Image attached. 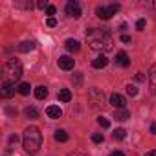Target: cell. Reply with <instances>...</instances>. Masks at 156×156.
<instances>
[{
  "instance_id": "obj_22",
  "label": "cell",
  "mask_w": 156,
  "mask_h": 156,
  "mask_svg": "<svg viewBox=\"0 0 156 156\" xmlns=\"http://www.w3.org/2000/svg\"><path fill=\"white\" fill-rule=\"evenodd\" d=\"M17 90H19V94L28 96V94H30V90H31V87H30V83H20V85L17 87Z\"/></svg>"
},
{
  "instance_id": "obj_30",
  "label": "cell",
  "mask_w": 156,
  "mask_h": 156,
  "mask_svg": "<svg viewBox=\"0 0 156 156\" xmlns=\"http://www.w3.org/2000/svg\"><path fill=\"white\" fill-rule=\"evenodd\" d=\"M134 79H136L138 83H143V81H145V75H143V73L140 72V73H136V77H134Z\"/></svg>"
},
{
  "instance_id": "obj_11",
  "label": "cell",
  "mask_w": 156,
  "mask_h": 156,
  "mask_svg": "<svg viewBox=\"0 0 156 156\" xmlns=\"http://www.w3.org/2000/svg\"><path fill=\"white\" fill-rule=\"evenodd\" d=\"M46 114H48V118H51V119H59V118L62 116V110H61V107H57V105H50V107L46 108Z\"/></svg>"
},
{
  "instance_id": "obj_1",
  "label": "cell",
  "mask_w": 156,
  "mask_h": 156,
  "mask_svg": "<svg viewBox=\"0 0 156 156\" xmlns=\"http://www.w3.org/2000/svg\"><path fill=\"white\" fill-rule=\"evenodd\" d=\"M87 41H88V46L96 51H108L114 46L110 31L105 28H90L87 31Z\"/></svg>"
},
{
  "instance_id": "obj_13",
  "label": "cell",
  "mask_w": 156,
  "mask_h": 156,
  "mask_svg": "<svg viewBox=\"0 0 156 156\" xmlns=\"http://www.w3.org/2000/svg\"><path fill=\"white\" fill-rule=\"evenodd\" d=\"M64 46H66V50L68 51H79V48H81V44H79V41H75V39H68L66 42H64Z\"/></svg>"
},
{
  "instance_id": "obj_6",
  "label": "cell",
  "mask_w": 156,
  "mask_h": 156,
  "mask_svg": "<svg viewBox=\"0 0 156 156\" xmlns=\"http://www.w3.org/2000/svg\"><path fill=\"white\" fill-rule=\"evenodd\" d=\"M15 83L13 81H8V79H4L2 81V85H0V96H2V98H11L13 94H15Z\"/></svg>"
},
{
  "instance_id": "obj_9",
  "label": "cell",
  "mask_w": 156,
  "mask_h": 156,
  "mask_svg": "<svg viewBox=\"0 0 156 156\" xmlns=\"http://www.w3.org/2000/svg\"><path fill=\"white\" fill-rule=\"evenodd\" d=\"M110 105H112V107H116V108H125L127 99H125V96H121V94L114 92V94L110 96Z\"/></svg>"
},
{
  "instance_id": "obj_37",
  "label": "cell",
  "mask_w": 156,
  "mask_h": 156,
  "mask_svg": "<svg viewBox=\"0 0 156 156\" xmlns=\"http://www.w3.org/2000/svg\"><path fill=\"white\" fill-rule=\"evenodd\" d=\"M151 132H152V134H156V123H152V125H151Z\"/></svg>"
},
{
  "instance_id": "obj_26",
  "label": "cell",
  "mask_w": 156,
  "mask_h": 156,
  "mask_svg": "<svg viewBox=\"0 0 156 156\" xmlns=\"http://www.w3.org/2000/svg\"><path fill=\"white\" fill-rule=\"evenodd\" d=\"M92 141H94V143H101V141H103V134L94 132V134H92Z\"/></svg>"
},
{
  "instance_id": "obj_24",
  "label": "cell",
  "mask_w": 156,
  "mask_h": 156,
  "mask_svg": "<svg viewBox=\"0 0 156 156\" xmlns=\"http://www.w3.org/2000/svg\"><path fill=\"white\" fill-rule=\"evenodd\" d=\"M127 94L132 96V98L138 96V87H136V85H127Z\"/></svg>"
},
{
  "instance_id": "obj_8",
  "label": "cell",
  "mask_w": 156,
  "mask_h": 156,
  "mask_svg": "<svg viewBox=\"0 0 156 156\" xmlns=\"http://www.w3.org/2000/svg\"><path fill=\"white\" fill-rule=\"evenodd\" d=\"M73 64H75V61H73L70 55H62V57H59V68H61V70L70 72V70H73Z\"/></svg>"
},
{
  "instance_id": "obj_23",
  "label": "cell",
  "mask_w": 156,
  "mask_h": 156,
  "mask_svg": "<svg viewBox=\"0 0 156 156\" xmlns=\"http://www.w3.org/2000/svg\"><path fill=\"white\" fill-rule=\"evenodd\" d=\"M125 136H127V130L125 129H116L114 130V138L116 140H125Z\"/></svg>"
},
{
  "instance_id": "obj_27",
  "label": "cell",
  "mask_w": 156,
  "mask_h": 156,
  "mask_svg": "<svg viewBox=\"0 0 156 156\" xmlns=\"http://www.w3.org/2000/svg\"><path fill=\"white\" fill-rule=\"evenodd\" d=\"M46 26H48V28H55V26H57V20H55L53 17H50V19L46 20Z\"/></svg>"
},
{
  "instance_id": "obj_34",
  "label": "cell",
  "mask_w": 156,
  "mask_h": 156,
  "mask_svg": "<svg viewBox=\"0 0 156 156\" xmlns=\"http://www.w3.org/2000/svg\"><path fill=\"white\" fill-rule=\"evenodd\" d=\"M110 156H125L121 151H114V152H110Z\"/></svg>"
},
{
  "instance_id": "obj_31",
  "label": "cell",
  "mask_w": 156,
  "mask_h": 156,
  "mask_svg": "<svg viewBox=\"0 0 156 156\" xmlns=\"http://www.w3.org/2000/svg\"><path fill=\"white\" fill-rule=\"evenodd\" d=\"M136 28H138V30H143V28H145V19H140V20L136 22Z\"/></svg>"
},
{
  "instance_id": "obj_21",
  "label": "cell",
  "mask_w": 156,
  "mask_h": 156,
  "mask_svg": "<svg viewBox=\"0 0 156 156\" xmlns=\"http://www.w3.org/2000/svg\"><path fill=\"white\" fill-rule=\"evenodd\" d=\"M15 8H22V9H31L33 4L30 2V0H17L15 2Z\"/></svg>"
},
{
  "instance_id": "obj_35",
  "label": "cell",
  "mask_w": 156,
  "mask_h": 156,
  "mask_svg": "<svg viewBox=\"0 0 156 156\" xmlns=\"http://www.w3.org/2000/svg\"><path fill=\"white\" fill-rule=\"evenodd\" d=\"M145 156H156V149H152V151H149Z\"/></svg>"
},
{
  "instance_id": "obj_20",
  "label": "cell",
  "mask_w": 156,
  "mask_h": 156,
  "mask_svg": "<svg viewBox=\"0 0 156 156\" xmlns=\"http://www.w3.org/2000/svg\"><path fill=\"white\" fill-rule=\"evenodd\" d=\"M26 118H28V119H37V118H39V110H37L35 107H28V108H26Z\"/></svg>"
},
{
  "instance_id": "obj_3",
  "label": "cell",
  "mask_w": 156,
  "mask_h": 156,
  "mask_svg": "<svg viewBox=\"0 0 156 156\" xmlns=\"http://www.w3.org/2000/svg\"><path fill=\"white\" fill-rule=\"evenodd\" d=\"M2 72H4V79L15 83V81H19L20 77H22V64H20L17 59H9V61L4 64Z\"/></svg>"
},
{
  "instance_id": "obj_16",
  "label": "cell",
  "mask_w": 156,
  "mask_h": 156,
  "mask_svg": "<svg viewBox=\"0 0 156 156\" xmlns=\"http://www.w3.org/2000/svg\"><path fill=\"white\" fill-rule=\"evenodd\" d=\"M53 138H55V141L64 143V141H68V132H66V130H62V129H57V130H55V134H53Z\"/></svg>"
},
{
  "instance_id": "obj_12",
  "label": "cell",
  "mask_w": 156,
  "mask_h": 156,
  "mask_svg": "<svg viewBox=\"0 0 156 156\" xmlns=\"http://www.w3.org/2000/svg\"><path fill=\"white\" fill-rule=\"evenodd\" d=\"M107 64H108V59H107L103 53H101V55H98V57L92 61V66H94L96 70H101V68H105Z\"/></svg>"
},
{
  "instance_id": "obj_17",
  "label": "cell",
  "mask_w": 156,
  "mask_h": 156,
  "mask_svg": "<svg viewBox=\"0 0 156 156\" xmlns=\"http://www.w3.org/2000/svg\"><path fill=\"white\" fill-rule=\"evenodd\" d=\"M149 81H151L152 90L156 92V64H152V66L149 68Z\"/></svg>"
},
{
  "instance_id": "obj_2",
  "label": "cell",
  "mask_w": 156,
  "mask_h": 156,
  "mask_svg": "<svg viewBox=\"0 0 156 156\" xmlns=\"http://www.w3.org/2000/svg\"><path fill=\"white\" fill-rule=\"evenodd\" d=\"M41 143H42V134L37 127H28L24 130V136H22V145L28 152L35 154L39 149H41Z\"/></svg>"
},
{
  "instance_id": "obj_10",
  "label": "cell",
  "mask_w": 156,
  "mask_h": 156,
  "mask_svg": "<svg viewBox=\"0 0 156 156\" xmlns=\"http://www.w3.org/2000/svg\"><path fill=\"white\" fill-rule=\"evenodd\" d=\"M116 64H118V66H121V68H127V66L130 64L129 55H127L125 51H118V55H116Z\"/></svg>"
},
{
  "instance_id": "obj_5",
  "label": "cell",
  "mask_w": 156,
  "mask_h": 156,
  "mask_svg": "<svg viewBox=\"0 0 156 156\" xmlns=\"http://www.w3.org/2000/svg\"><path fill=\"white\" fill-rule=\"evenodd\" d=\"M118 11H119V4H110L108 8H105V6L96 8V15H98L99 19H103V20L112 19V15H116Z\"/></svg>"
},
{
  "instance_id": "obj_29",
  "label": "cell",
  "mask_w": 156,
  "mask_h": 156,
  "mask_svg": "<svg viewBox=\"0 0 156 156\" xmlns=\"http://www.w3.org/2000/svg\"><path fill=\"white\" fill-rule=\"evenodd\" d=\"M55 11H57V9H55V6H48V8H46V15H50V17H51V15H55Z\"/></svg>"
},
{
  "instance_id": "obj_25",
  "label": "cell",
  "mask_w": 156,
  "mask_h": 156,
  "mask_svg": "<svg viewBox=\"0 0 156 156\" xmlns=\"http://www.w3.org/2000/svg\"><path fill=\"white\" fill-rule=\"evenodd\" d=\"M98 123H99L103 129H108V127H110V121H108L107 118H103V116H101V118H98Z\"/></svg>"
},
{
  "instance_id": "obj_19",
  "label": "cell",
  "mask_w": 156,
  "mask_h": 156,
  "mask_svg": "<svg viewBox=\"0 0 156 156\" xmlns=\"http://www.w3.org/2000/svg\"><path fill=\"white\" fill-rule=\"evenodd\" d=\"M46 96H48V88L46 87H37L35 88V98L37 99H44Z\"/></svg>"
},
{
  "instance_id": "obj_33",
  "label": "cell",
  "mask_w": 156,
  "mask_h": 156,
  "mask_svg": "<svg viewBox=\"0 0 156 156\" xmlns=\"http://www.w3.org/2000/svg\"><path fill=\"white\" fill-rule=\"evenodd\" d=\"M17 141H19V136L17 134H11L9 136V143H17Z\"/></svg>"
},
{
  "instance_id": "obj_15",
  "label": "cell",
  "mask_w": 156,
  "mask_h": 156,
  "mask_svg": "<svg viewBox=\"0 0 156 156\" xmlns=\"http://www.w3.org/2000/svg\"><path fill=\"white\" fill-rule=\"evenodd\" d=\"M129 116H130V114H129V110H127V108H118V110L114 112V118H116L118 121H127V119H129Z\"/></svg>"
},
{
  "instance_id": "obj_36",
  "label": "cell",
  "mask_w": 156,
  "mask_h": 156,
  "mask_svg": "<svg viewBox=\"0 0 156 156\" xmlns=\"http://www.w3.org/2000/svg\"><path fill=\"white\" fill-rule=\"evenodd\" d=\"M68 156H87V154H83V152H72V154H68Z\"/></svg>"
},
{
  "instance_id": "obj_14",
  "label": "cell",
  "mask_w": 156,
  "mask_h": 156,
  "mask_svg": "<svg viewBox=\"0 0 156 156\" xmlns=\"http://www.w3.org/2000/svg\"><path fill=\"white\" fill-rule=\"evenodd\" d=\"M57 99H59L61 103H68V101L72 99V92H70L68 88H61L59 94H57Z\"/></svg>"
},
{
  "instance_id": "obj_28",
  "label": "cell",
  "mask_w": 156,
  "mask_h": 156,
  "mask_svg": "<svg viewBox=\"0 0 156 156\" xmlns=\"http://www.w3.org/2000/svg\"><path fill=\"white\" fill-rule=\"evenodd\" d=\"M37 8H39V9H46V8H48V2H46V0H39V2H37Z\"/></svg>"
},
{
  "instance_id": "obj_32",
  "label": "cell",
  "mask_w": 156,
  "mask_h": 156,
  "mask_svg": "<svg viewBox=\"0 0 156 156\" xmlns=\"http://www.w3.org/2000/svg\"><path fill=\"white\" fill-rule=\"evenodd\" d=\"M119 39H121V42H125V44H129V42H130V41H132V39H130V37H129V35H125V33H123V35H121V37H119Z\"/></svg>"
},
{
  "instance_id": "obj_7",
  "label": "cell",
  "mask_w": 156,
  "mask_h": 156,
  "mask_svg": "<svg viewBox=\"0 0 156 156\" xmlns=\"http://www.w3.org/2000/svg\"><path fill=\"white\" fill-rule=\"evenodd\" d=\"M66 15L72 17V19H79L81 17V6H79V2H75V0L68 2L66 4Z\"/></svg>"
},
{
  "instance_id": "obj_18",
  "label": "cell",
  "mask_w": 156,
  "mask_h": 156,
  "mask_svg": "<svg viewBox=\"0 0 156 156\" xmlns=\"http://www.w3.org/2000/svg\"><path fill=\"white\" fill-rule=\"evenodd\" d=\"M31 50H35V42H33V41H26V42H22V44L19 46V51H22V53H28V51H31Z\"/></svg>"
},
{
  "instance_id": "obj_4",
  "label": "cell",
  "mask_w": 156,
  "mask_h": 156,
  "mask_svg": "<svg viewBox=\"0 0 156 156\" xmlns=\"http://www.w3.org/2000/svg\"><path fill=\"white\" fill-rule=\"evenodd\" d=\"M88 103L94 107V108H101L105 105V94L103 90L99 88H90L88 90Z\"/></svg>"
}]
</instances>
